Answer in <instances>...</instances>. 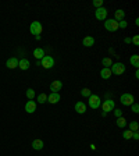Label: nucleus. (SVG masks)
<instances>
[{
    "mask_svg": "<svg viewBox=\"0 0 139 156\" xmlns=\"http://www.w3.org/2000/svg\"><path fill=\"white\" fill-rule=\"evenodd\" d=\"M100 77H102L103 80H109V78L111 77V70H110V68H104V67H103L102 71H100Z\"/></svg>",
    "mask_w": 139,
    "mask_h": 156,
    "instance_id": "a211bd4d",
    "label": "nucleus"
},
{
    "mask_svg": "<svg viewBox=\"0 0 139 156\" xmlns=\"http://www.w3.org/2000/svg\"><path fill=\"white\" fill-rule=\"evenodd\" d=\"M138 128H139V124H138V121H131V123H129V130H131L132 132H135V131H138Z\"/></svg>",
    "mask_w": 139,
    "mask_h": 156,
    "instance_id": "5701e85b",
    "label": "nucleus"
},
{
    "mask_svg": "<svg viewBox=\"0 0 139 156\" xmlns=\"http://www.w3.org/2000/svg\"><path fill=\"white\" fill-rule=\"evenodd\" d=\"M114 114H116V117H123V112H121V110H120V109H116V110H114Z\"/></svg>",
    "mask_w": 139,
    "mask_h": 156,
    "instance_id": "7c9ffc66",
    "label": "nucleus"
},
{
    "mask_svg": "<svg viewBox=\"0 0 139 156\" xmlns=\"http://www.w3.org/2000/svg\"><path fill=\"white\" fill-rule=\"evenodd\" d=\"M103 109V112L104 113H107V112H111V110H114V100H111V99H107V100H104V102L100 105Z\"/></svg>",
    "mask_w": 139,
    "mask_h": 156,
    "instance_id": "0eeeda50",
    "label": "nucleus"
},
{
    "mask_svg": "<svg viewBox=\"0 0 139 156\" xmlns=\"http://www.w3.org/2000/svg\"><path fill=\"white\" fill-rule=\"evenodd\" d=\"M82 45H84L85 48H92V46L95 45V38H93V36H85L84 41H82Z\"/></svg>",
    "mask_w": 139,
    "mask_h": 156,
    "instance_id": "4468645a",
    "label": "nucleus"
},
{
    "mask_svg": "<svg viewBox=\"0 0 139 156\" xmlns=\"http://www.w3.org/2000/svg\"><path fill=\"white\" fill-rule=\"evenodd\" d=\"M132 134H134V132H132L131 130H127V131H124V132H123L124 140H131V138H132Z\"/></svg>",
    "mask_w": 139,
    "mask_h": 156,
    "instance_id": "bb28decb",
    "label": "nucleus"
},
{
    "mask_svg": "<svg viewBox=\"0 0 139 156\" xmlns=\"http://www.w3.org/2000/svg\"><path fill=\"white\" fill-rule=\"evenodd\" d=\"M102 64L104 66V68H110V67H111V64H113V61H111V59H110V57H104V59L102 60Z\"/></svg>",
    "mask_w": 139,
    "mask_h": 156,
    "instance_id": "412c9836",
    "label": "nucleus"
},
{
    "mask_svg": "<svg viewBox=\"0 0 139 156\" xmlns=\"http://www.w3.org/2000/svg\"><path fill=\"white\" fill-rule=\"evenodd\" d=\"M18 67H20L21 70L25 71L31 67V63H29V60H27V59H21L20 61H18Z\"/></svg>",
    "mask_w": 139,
    "mask_h": 156,
    "instance_id": "2eb2a0df",
    "label": "nucleus"
},
{
    "mask_svg": "<svg viewBox=\"0 0 139 156\" xmlns=\"http://www.w3.org/2000/svg\"><path fill=\"white\" fill-rule=\"evenodd\" d=\"M135 77H136V80L139 78V71L138 70H136V73H135Z\"/></svg>",
    "mask_w": 139,
    "mask_h": 156,
    "instance_id": "72a5a7b5",
    "label": "nucleus"
},
{
    "mask_svg": "<svg viewBox=\"0 0 139 156\" xmlns=\"http://www.w3.org/2000/svg\"><path fill=\"white\" fill-rule=\"evenodd\" d=\"M129 61H131V64L134 66L135 68H138V67H139V56H138V54H134V56H131Z\"/></svg>",
    "mask_w": 139,
    "mask_h": 156,
    "instance_id": "aec40b11",
    "label": "nucleus"
},
{
    "mask_svg": "<svg viewBox=\"0 0 139 156\" xmlns=\"http://www.w3.org/2000/svg\"><path fill=\"white\" fill-rule=\"evenodd\" d=\"M18 61H20V60L17 59V57H10V59L6 61V66H7L10 70H14V68L18 67Z\"/></svg>",
    "mask_w": 139,
    "mask_h": 156,
    "instance_id": "9d476101",
    "label": "nucleus"
},
{
    "mask_svg": "<svg viewBox=\"0 0 139 156\" xmlns=\"http://www.w3.org/2000/svg\"><path fill=\"white\" fill-rule=\"evenodd\" d=\"M75 112L79 114H84L86 112V105L84 102H77L75 103Z\"/></svg>",
    "mask_w": 139,
    "mask_h": 156,
    "instance_id": "ddd939ff",
    "label": "nucleus"
},
{
    "mask_svg": "<svg viewBox=\"0 0 139 156\" xmlns=\"http://www.w3.org/2000/svg\"><path fill=\"white\" fill-rule=\"evenodd\" d=\"M81 95H82L84 98H89L92 95V92H91V89H89V88H84V89L81 91Z\"/></svg>",
    "mask_w": 139,
    "mask_h": 156,
    "instance_id": "393cba45",
    "label": "nucleus"
},
{
    "mask_svg": "<svg viewBox=\"0 0 139 156\" xmlns=\"http://www.w3.org/2000/svg\"><path fill=\"white\" fill-rule=\"evenodd\" d=\"M50 89H52V92H54V93H59L61 89H63V82L61 81H53L52 84H50Z\"/></svg>",
    "mask_w": 139,
    "mask_h": 156,
    "instance_id": "1a4fd4ad",
    "label": "nucleus"
},
{
    "mask_svg": "<svg viewBox=\"0 0 139 156\" xmlns=\"http://www.w3.org/2000/svg\"><path fill=\"white\" fill-rule=\"evenodd\" d=\"M125 42H127V43H131V38H125Z\"/></svg>",
    "mask_w": 139,
    "mask_h": 156,
    "instance_id": "f704fd0d",
    "label": "nucleus"
},
{
    "mask_svg": "<svg viewBox=\"0 0 139 156\" xmlns=\"http://www.w3.org/2000/svg\"><path fill=\"white\" fill-rule=\"evenodd\" d=\"M131 109H132L134 113H139V105L138 103H132V105H131Z\"/></svg>",
    "mask_w": 139,
    "mask_h": 156,
    "instance_id": "c85d7f7f",
    "label": "nucleus"
},
{
    "mask_svg": "<svg viewBox=\"0 0 139 156\" xmlns=\"http://www.w3.org/2000/svg\"><path fill=\"white\" fill-rule=\"evenodd\" d=\"M35 110H36V103L33 102V100H28V102L25 103V112L31 114V113H33Z\"/></svg>",
    "mask_w": 139,
    "mask_h": 156,
    "instance_id": "f8f14e48",
    "label": "nucleus"
},
{
    "mask_svg": "<svg viewBox=\"0 0 139 156\" xmlns=\"http://www.w3.org/2000/svg\"><path fill=\"white\" fill-rule=\"evenodd\" d=\"M60 99H61L60 93H54V92H52V95H49L48 96V102L52 103V105H56V103L60 102Z\"/></svg>",
    "mask_w": 139,
    "mask_h": 156,
    "instance_id": "9b49d317",
    "label": "nucleus"
},
{
    "mask_svg": "<svg viewBox=\"0 0 139 156\" xmlns=\"http://www.w3.org/2000/svg\"><path fill=\"white\" fill-rule=\"evenodd\" d=\"M127 125V120L124 117H118L117 118V127H120V128H124Z\"/></svg>",
    "mask_w": 139,
    "mask_h": 156,
    "instance_id": "4be33fe9",
    "label": "nucleus"
},
{
    "mask_svg": "<svg viewBox=\"0 0 139 156\" xmlns=\"http://www.w3.org/2000/svg\"><path fill=\"white\" fill-rule=\"evenodd\" d=\"M132 42H134V45H135V46H139V36H138V35H135V36H134V39H132Z\"/></svg>",
    "mask_w": 139,
    "mask_h": 156,
    "instance_id": "2f4dec72",
    "label": "nucleus"
},
{
    "mask_svg": "<svg viewBox=\"0 0 139 156\" xmlns=\"http://www.w3.org/2000/svg\"><path fill=\"white\" fill-rule=\"evenodd\" d=\"M114 20L116 21H121V20H124V17H125V11L121 10V9H118V10H116V13H114Z\"/></svg>",
    "mask_w": 139,
    "mask_h": 156,
    "instance_id": "f3484780",
    "label": "nucleus"
},
{
    "mask_svg": "<svg viewBox=\"0 0 139 156\" xmlns=\"http://www.w3.org/2000/svg\"><path fill=\"white\" fill-rule=\"evenodd\" d=\"M118 28H127V21H124V20L118 21Z\"/></svg>",
    "mask_w": 139,
    "mask_h": 156,
    "instance_id": "c756f323",
    "label": "nucleus"
},
{
    "mask_svg": "<svg viewBox=\"0 0 139 156\" xmlns=\"http://www.w3.org/2000/svg\"><path fill=\"white\" fill-rule=\"evenodd\" d=\"M104 28L110 32H116L118 29V21H116L114 18H109V20H104Z\"/></svg>",
    "mask_w": 139,
    "mask_h": 156,
    "instance_id": "f257e3e1",
    "label": "nucleus"
},
{
    "mask_svg": "<svg viewBox=\"0 0 139 156\" xmlns=\"http://www.w3.org/2000/svg\"><path fill=\"white\" fill-rule=\"evenodd\" d=\"M100 105H102V100H100V98L97 96V95H91L89 96V106L92 109L100 108Z\"/></svg>",
    "mask_w": 139,
    "mask_h": 156,
    "instance_id": "39448f33",
    "label": "nucleus"
},
{
    "mask_svg": "<svg viewBox=\"0 0 139 156\" xmlns=\"http://www.w3.org/2000/svg\"><path fill=\"white\" fill-rule=\"evenodd\" d=\"M120 102L123 103L124 106H131L134 103V96L131 93H123L121 98H120Z\"/></svg>",
    "mask_w": 139,
    "mask_h": 156,
    "instance_id": "20e7f679",
    "label": "nucleus"
},
{
    "mask_svg": "<svg viewBox=\"0 0 139 156\" xmlns=\"http://www.w3.org/2000/svg\"><path fill=\"white\" fill-rule=\"evenodd\" d=\"M43 146H45V144H43V141H42V140H33L32 148L35 149V151H42Z\"/></svg>",
    "mask_w": 139,
    "mask_h": 156,
    "instance_id": "dca6fc26",
    "label": "nucleus"
},
{
    "mask_svg": "<svg viewBox=\"0 0 139 156\" xmlns=\"http://www.w3.org/2000/svg\"><path fill=\"white\" fill-rule=\"evenodd\" d=\"M27 98L29 99V100H33V98H35V91H33L32 88L27 89Z\"/></svg>",
    "mask_w": 139,
    "mask_h": 156,
    "instance_id": "a878e982",
    "label": "nucleus"
},
{
    "mask_svg": "<svg viewBox=\"0 0 139 156\" xmlns=\"http://www.w3.org/2000/svg\"><path fill=\"white\" fill-rule=\"evenodd\" d=\"M33 56H35L38 60L43 59V57H45V52H43V49L42 48H36L35 50H33Z\"/></svg>",
    "mask_w": 139,
    "mask_h": 156,
    "instance_id": "6ab92c4d",
    "label": "nucleus"
},
{
    "mask_svg": "<svg viewBox=\"0 0 139 156\" xmlns=\"http://www.w3.org/2000/svg\"><path fill=\"white\" fill-rule=\"evenodd\" d=\"M111 74H116V76H121L124 74V71H125V64L124 63H114L111 64Z\"/></svg>",
    "mask_w": 139,
    "mask_h": 156,
    "instance_id": "f03ea898",
    "label": "nucleus"
},
{
    "mask_svg": "<svg viewBox=\"0 0 139 156\" xmlns=\"http://www.w3.org/2000/svg\"><path fill=\"white\" fill-rule=\"evenodd\" d=\"M95 17H96L99 21H104V20L107 18V9H104V7L96 9V11H95Z\"/></svg>",
    "mask_w": 139,
    "mask_h": 156,
    "instance_id": "423d86ee",
    "label": "nucleus"
},
{
    "mask_svg": "<svg viewBox=\"0 0 139 156\" xmlns=\"http://www.w3.org/2000/svg\"><path fill=\"white\" fill-rule=\"evenodd\" d=\"M132 138H134V140H139V134H138V131H135L134 134H132Z\"/></svg>",
    "mask_w": 139,
    "mask_h": 156,
    "instance_id": "473e14b6",
    "label": "nucleus"
},
{
    "mask_svg": "<svg viewBox=\"0 0 139 156\" xmlns=\"http://www.w3.org/2000/svg\"><path fill=\"white\" fill-rule=\"evenodd\" d=\"M42 66H43V68H46V70L52 68L54 66V59L52 56H45L42 59Z\"/></svg>",
    "mask_w": 139,
    "mask_h": 156,
    "instance_id": "6e6552de",
    "label": "nucleus"
},
{
    "mask_svg": "<svg viewBox=\"0 0 139 156\" xmlns=\"http://www.w3.org/2000/svg\"><path fill=\"white\" fill-rule=\"evenodd\" d=\"M29 31H31V33H33L35 36H39V33H42V31H43L42 24L39 21H33L32 24H31V27H29Z\"/></svg>",
    "mask_w": 139,
    "mask_h": 156,
    "instance_id": "7ed1b4c3",
    "label": "nucleus"
},
{
    "mask_svg": "<svg viewBox=\"0 0 139 156\" xmlns=\"http://www.w3.org/2000/svg\"><path fill=\"white\" fill-rule=\"evenodd\" d=\"M93 6H95L96 9H100L103 6V0H93Z\"/></svg>",
    "mask_w": 139,
    "mask_h": 156,
    "instance_id": "cd10ccee",
    "label": "nucleus"
},
{
    "mask_svg": "<svg viewBox=\"0 0 139 156\" xmlns=\"http://www.w3.org/2000/svg\"><path fill=\"white\" fill-rule=\"evenodd\" d=\"M38 102H39V103L48 102V95H46V93H40V95H38Z\"/></svg>",
    "mask_w": 139,
    "mask_h": 156,
    "instance_id": "b1692460",
    "label": "nucleus"
}]
</instances>
